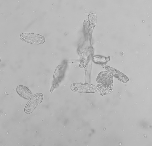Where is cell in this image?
<instances>
[{
	"instance_id": "obj_1",
	"label": "cell",
	"mask_w": 152,
	"mask_h": 146,
	"mask_svg": "<svg viewBox=\"0 0 152 146\" xmlns=\"http://www.w3.org/2000/svg\"><path fill=\"white\" fill-rule=\"evenodd\" d=\"M113 80V77L108 72L102 71L98 75L97 81L99 84L97 87L102 95H105L111 92Z\"/></svg>"
},
{
	"instance_id": "obj_2",
	"label": "cell",
	"mask_w": 152,
	"mask_h": 146,
	"mask_svg": "<svg viewBox=\"0 0 152 146\" xmlns=\"http://www.w3.org/2000/svg\"><path fill=\"white\" fill-rule=\"evenodd\" d=\"M20 38L22 40L33 44H41L45 42V38L43 36L32 33H22Z\"/></svg>"
},
{
	"instance_id": "obj_3",
	"label": "cell",
	"mask_w": 152,
	"mask_h": 146,
	"mask_svg": "<svg viewBox=\"0 0 152 146\" xmlns=\"http://www.w3.org/2000/svg\"><path fill=\"white\" fill-rule=\"evenodd\" d=\"M43 94L40 93L36 94L30 99L24 109V111L28 114L32 113L35 108L42 101Z\"/></svg>"
},
{
	"instance_id": "obj_4",
	"label": "cell",
	"mask_w": 152,
	"mask_h": 146,
	"mask_svg": "<svg viewBox=\"0 0 152 146\" xmlns=\"http://www.w3.org/2000/svg\"><path fill=\"white\" fill-rule=\"evenodd\" d=\"M71 89L75 92L87 93H94L96 92L98 89L97 87L94 85L81 83L72 84Z\"/></svg>"
},
{
	"instance_id": "obj_5",
	"label": "cell",
	"mask_w": 152,
	"mask_h": 146,
	"mask_svg": "<svg viewBox=\"0 0 152 146\" xmlns=\"http://www.w3.org/2000/svg\"><path fill=\"white\" fill-rule=\"evenodd\" d=\"M16 91L19 96L26 99H30L32 97V94L30 90L25 86H18L17 87Z\"/></svg>"
},
{
	"instance_id": "obj_6",
	"label": "cell",
	"mask_w": 152,
	"mask_h": 146,
	"mask_svg": "<svg viewBox=\"0 0 152 146\" xmlns=\"http://www.w3.org/2000/svg\"><path fill=\"white\" fill-rule=\"evenodd\" d=\"M93 61L97 64L104 65L110 60L109 57L106 58L100 56H95L92 58Z\"/></svg>"
}]
</instances>
